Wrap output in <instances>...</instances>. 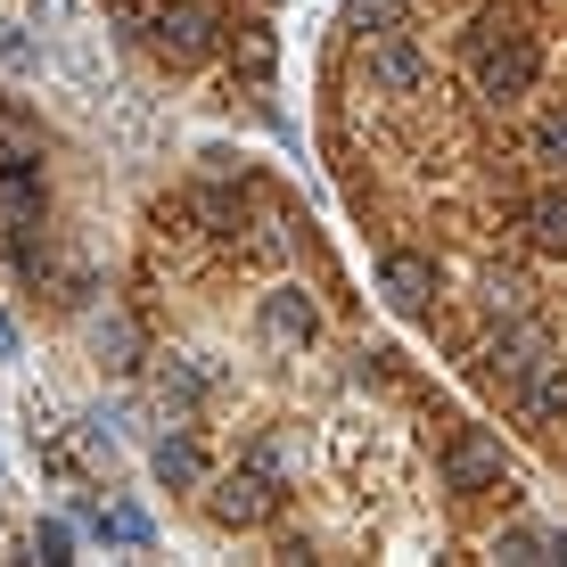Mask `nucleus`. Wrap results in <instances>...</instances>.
Returning a JSON list of instances; mask_svg holds the SVG:
<instances>
[{
  "label": "nucleus",
  "mask_w": 567,
  "mask_h": 567,
  "mask_svg": "<svg viewBox=\"0 0 567 567\" xmlns=\"http://www.w3.org/2000/svg\"><path fill=\"white\" fill-rule=\"evenodd\" d=\"M132 386L165 502L256 559H567L518 444L370 312L271 156L214 141L124 247Z\"/></svg>",
  "instance_id": "obj_1"
},
{
  "label": "nucleus",
  "mask_w": 567,
  "mask_h": 567,
  "mask_svg": "<svg viewBox=\"0 0 567 567\" xmlns=\"http://www.w3.org/2000/svg\"><path fill=\"white\" fill-rule=\"evenodd\" d=\"M312 156L386 321L567 485V0H338Z\"/></svg>",
  "instance_id": "obj_2"
},
{
  "label": "nucleus",
  "mask_w": 567,
  "mask_h": 567,
  "mask_svg": "<svg viewBox=\"0 0 567 567\" xmlns=\"http://www.w3.org/2000/svg\"><path fill=\"white\" fill-rule=\"evenodd\" d=\"M124 50L189 107L230 124L280 115V17L271 0H100Z\"/></svg>",
  "instance_id": "obj_3"
}]
</instances>
